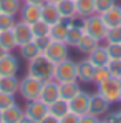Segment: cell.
Listing matches in <instances>:
<instances>
[{
  "label": "cell",
  "instance_id": "6da1fadb",
  "mask_svg": "<svg viewBox=\"0 0 121 123\" xmlns=\"http://www.w3.org/2000/svg\"><path fill=\"white\" fill-rule=\"evenodd\" d=\"M53 72H55V63L50 58H46L43 53H41L40 57H37V58L28 62L27 73L32 75V77H35V78H38V80H41V82L52 80L53 78Z\"/></svg>",
  "mask_w": 121,
  "mask_h": 123
},
{
  "label": "cell",
  "instance_id": "5bb4252c",
  "mask_svg": "<svg viewBox=\"0 0 121 123\" xmlns=\"http://www.w3.org/2000/svg\"><path fill=\"white\" fill-rule=\"evenodd\" d=\"M2 118L3 123H20V122H27L25 120V111L22 110L17 103H13L12 106L2 110Z\"/></svg>",
  "mask_w": 121,
  "mask_h": 123
},
{
  "label": "cell",
  "instance_id": "ffe728a7",
  "mask_svg": "<svg viewBox=\"0 0 121 123\" xmlns=\"http://www.w3.org/2000/svg\"><path fill=\"white\" fill-rule=\"evenodd\" d=\"M48 111H50V113L58 120V123H60L61 117H65V115L70 111V102L65 100V98H58V100H55L52 105H48Z\"/></svg>",
  "mask_w": 121,
  "mask_h": 123
},
{
  "label": "cell",
  "instance_id": "1f68e13d",
  "mask_svg": "<svg viewBox=\"0 0 121 123\" xmlns=\"http://www.w3.org/2000/svg\"><path fill=\"white\" fill-rule=\"evenodd\" d=\"M104 40H106V43H121V27L108 28Z\"/></svg>",
  "mask_w": 121,
  "mask_h": 123
},
{
  "label": "cell",
  "instance_id": "5b68a950",
  "mask_svg": "<svg viewBox=\"0 0 121 123\" xmlns=\"http://www.w3.org/2000/svg\"><path fill=\"white\" fill-rule=\"evenodd\" d=\"M53 80L58 83L63 82H76L78 80V70H76V63L73 60H65L55 63V72H53Z\"/></svg>",
  "mask_w": 121,
  "mask_h": 123
},
{
  "label": "cell",
  "instance_id": "e0dca14e",
  "mask_svg": "<svg viewBox=\"0 0 121 123\" xmlns=\"http://www.w3.org/2000/svg\"><path fill=\"white\" fill-rule=\"evenodd\" d=\"M76 70H78V80L83 83H91L93 82V73H95V65L88 60H81L76 63Z\"/></svg>",
  "mask_w": 121,
  "mask_h": 123
},
{
  "label": "cell",
  "instance_id": "ac0fdd59",
  "mask_svg": "<svg viewBox=\"0 0 121 123\" xmlns=\"http://www.w3.org/2000/svg\"><path fill=\"white\" fill-rule=\"evenodd\" d=\"M41 20H45L46 23L53 25V23H58L61 20L60 12L57 8V3H52V2H46L45 5H41Z\"/></svg>",
  "mask_w": 121,
  "mask_h": 123
},
{
  "label": "cell",
  "instance_id": "b9f144b4",
  "mask_svg": "<svg viewBox=\"0 0 121 123\" xmlns=\"http://www.w3.org/2000/svg\"><path fill=\"white\" fill-rule=\"evenodd\" d=\"M43 123H58V120H57V118H55V117H53L50 111H48V115L43 118Z\"/></svg>",
  "mask_w": 121,
  "mask_h": 123
},
{
  "label": "cell",
  "instance_id": "74e56055",
  "mask_svg": "<svg viewBox=\"0 0 121 123\" xmlns=\"http://www.w3.org/2000/svg\"><path fill=\"white\" fill-rule=\"evenodd\" d=\"M60 123H81V115H78V113H75V111H68L65 117H61Z\"/></svg>",
  "mask_w": 121,
  "mask_h": 123
},
{
  "label": "cell",
  "instance_id": "f1b7e54d",
  "mask_svg": "<svg viewBox=\"0 0 121 123\" xmlns=\"http://www.w3.org/2000/svg\"><path fill=\"white\" fill-rule=\"evenodd\" d=\"M22 8V0H0V12L8 15H18Z\"/></svg>",
  "mask_w": 121,
  "mask_h": 123
},
{
  "label": "cell",
  "instance_id": "484cf974",
  "mask_svg": "<svg viewBox=\"0 0 121 123\" xmlns=\"http://www.w3.org/2000/svg\"><path fill=\"white\" fill-rule=\"evenodd\" d=\"M100 45V42L96 40V38H93L91 35H88V33H85L83 37H81V40L76 43V50L81 52V53H85V55H88V53H91L96 47Z\"/></svg>",
  "mask_w": 121,
  "mask_h": 123
},
{
  "label": "cell",
  "instance_id": "8d00e7d4",
  "mask_svg": "<svg viewBox=\"0 0 121 123\" xmlns=\"http://www.w3.org/2000/svg\"><path fill=\"white\" fill-rule=\"evenodd\" d=\"M108 70H109V75L111 77H121V60H109L106 63Z\"/></svg>",
  "mask_w": 121,
  "mask_h": 123
},
{
  "label": "cell",
  "instance_id": "4fadbf2b",
  "mask_svg": "<svg viewBox=\"0 0 121 123\" xmlns=\"http://www.w3.org/2000/svg\"><path fill=\"white\" fill-rule=\"evenodd\" d=\"M88 111L93 113V115H96V117L100 118V117L106 115V113L109 111V103L106 102L100 93H95V95H91V98H90V110H88Z\"/></svg>",
  "mask_w": 121,
  "mask_h": 123
},
{
  "label": "cell",
  "instance_id": "7dc6e473",
  "mask_svg": "<svg viewBox=\"0 0 121 123\" xmlns=\"http://www.w3.org/2000/svg\"><path fill=\"white\" fill-rule=\"evenodd\" d=\"M120 102H121V95H120Z\"/></svg>",
  "mask_w": 121,
  "mask_h": 123
},
{
  "label": "cell",
  "instance_id": "9c48e42d",
  "mask_svg": "<svg viewBox=\"0 0 121 123\" xmlns=\"http://www.w3.org/2000/svg\"><path fill=\"white\" fill-rule=\"evenodd\" d=\"M13 33H15V40H17V45L22 47L25 45L27 42H32L35 37H33V32H32V25L30 23H25V22H15L13 25Z\"/></svg>",
  "mask_w": 121,
  "mask_h": 123
},
{
  "label": "cell",
  "instance_id": "30bf717a",
  "mask_svg": "<svg viewBox=\"0 0 121 123\" xmlns=\"http://www.w3.org/2000/svg\"><path fill=\"white\" fill-rule=\"evenodd\" d=\"M41 18V7L40 5H33V3H28L25 2L20 8V20L25 23H35Z\"/></svg>",
  "mask_w": 121,
  "mask_h": 123
},
{
  "label": "cell",
  "instance_id": "9a60e30c",
  "mask_svg": "<svg viewBox=\"0 0 121 123\" xmlns=\"http://www.w3.org/2000/svg\"><path fill=\"white\" fill-rule=\"evenodd\" d=\"M71 23H73V20H65V18H61L58 23H53L50 27V37H52V40L65 42L66 40V33H68V27Z\"/></svg>",
  "mask_w": 121,
  "mask_h": 123
},
{
  "label": "cell",
  "instance_id": "c3c4849f",
  "mask_svg": "<svg viewBox=\"0 0 121 123\" xmlns=\"http://www.w3.org/2000/svg\"><path fill=\"white\" fill-rule=\"evenodd\" d=\"M22 2H23V0H22Z\"/></svg>",
  "mask_w": 121,
  "mask_h": 123
},
{
  "label": "cell",
  "instance_id": "603a6c76",
  "mask_svg": "<svg viewBox=\"0 0 121 123\" xmlns=\"http://www.w3.org/2000/svg\"><path fill=\"white\" fill-rule=\"evenodd\" d=\"M83 35H85L83 25L71 23V25L68 27V33H66V40H65V43H66L68 47H76V43L81 40Z\"/></svg>",
  "mask_w": 121,
  "mask_h": 123
},
{
  "label": "cell",
  "instance_id": "f546056e",
  "mask_svg": "<svg viewBox=\"0 0 121 123\" xmlns=\"http://www.w3.org/2000/svg\"><path fill=\"white\" fill-rule=\"evenodd\" d=\"M50 23H46L45 20H38L35 23H32V32H33V37H45V35H50Z\"/></svg>",
  "mask_w": 121,
  "mask_h": 123
},
{
  "label": "cell",
  "instance_id": "ee69618b",
  "mask_svg": "<svg viewBox=\"0 0 121 123\" xmlns=\"http://www.w3.org/2000/svg\"><path fill=\"white\" fill-rule=\"evenodd\" d=\"M5 53H8V50H5V48H3V47L0 45V57H3Z\"/></svg>",
  "mask_w": 121,
  "mask_h": 123
},
{
  "label": "cell",
  "instance_id": "ab89813d",
  "mask_svg": "<svg viewBox=\"0 0 121 123\" xmlns=\"http://www.w3.org/2000/svg\"><path fill=\"white\" fill-rule=\"evenodd\" d=\"M93 122H98V117L96 115H93L90 111H86L85 115H81V123H93Z\"/></svg>",
  "mask_w": 121,
  "mask_h": 123
},
{
  "label": "cell",
  "instance_id": "836d02e7",
  "mask_svg": "<svg viewBox=\"0 0 121 123\" xmlns=\"http://www.w3.org/2000/svg\"><path fill=\"white\" fill-rule=\"evenodd\" d=\"M109 60H121V43H106Z\"/></svg>",
  "mask_w": 121,
  "mask_h": 123
},
{
  "label": "cell",
  "instance_id": "7bdbcfd3",
  "mask_svg": "<svg viewBox=\"0 0 121 123\" xmlns=\"http://www.w3.org/2000/svg\"><path fill=\"white\" fill-rule=\"evenodd\" d=\"M23 2H28V3H33V5H45L48 0H23Z\"/></svg>",
  "mask_w": 121,
  "mask_h": 123
},
{
  "label": "cell",
  "instance_id": "f35d334b",
  "mask_svg": "<svg viewBox=\"0 0 121 123\" xmlns=\"http://www.w3.org/2000/svg\"><path fill=\"white\" fill-rule=\"evenodd\" d=\"M33 42L38 45V48L41 50V53H43V52H45V48L52 43V37H50V35H45V37H35Z\"/></svg>",
  "mask_w": 121,
  "mask_h": 123
},
{
  "label": "cell",
  "instance_id": "8fae6325",
  "mask_svg": "<svg viewBox=\"0 0 121 123\" xmlns=\"http://www.w3.org/2000/svg\"><path fill=\"white\" fill-rule=\"evenodd\" d=\"M60 98V92H58V82H55L53 78L52 80H46L43 82L41 86V93H40V100L45 102L46 105H52L55 100Z\"/></svg>",
  "mask_w": 121,
  "mask_h": 123
},
{
  "label": "cell",
  "instance_id": "ba28073f",
  "mask_svg": "<svg viewBox=\"0 0 121 123\" xmlns=\"http://www.w3.org/2000/svg\"><path fill=\"white\" fill-rule=\"evenodd\" d=\"M90 98H91L90 93L80 90V92L70 100V110L75 111V113H78V115H85V113L90 110Z\"/></svg>",
  "mask_w": 121,
  "mask_h": 123
},
{
  "label": "cell",
  "instance_id": "8992f818",
  "mask_svg": "<svg viewBox=\"0 0 121 123\" xmlns=\"http://www.w3.org/2000/svg\"><path fill=\"white\" fill-rule=\"evenodd\" d=\"M25 111V120L30 123H43V118L48 115V105L41 102L40 98L27 102V108Z\"/></svg>",
  "mask_w": 121,
  "mask_h": 123
},
{
  "label": "cell",
  "instance_id": "d590c367",
  "mask_svg": "<svg viewBox=\"0 0 121 123\" xmlns=\"http://www.w3.org/2000/svg\"><path fill=\"white\" fill-rule=\"evenodd\" d=\"M13 103H15V95L0 92V110H5V108L12 106Z\"/></svg>",
  "mask_w": 121,
  "mask_h": 123
},
{
  "label": "cell",
  "instance_id": "e575fe53",
  "mask_svg": "<svg viewBox=\"0 0 121 123\" xmlns=\"http://www.w3.org/2000/svg\"><path fill=\"white\" fill-rule=\"evenodd\" d=\"M95 3H96V13H104V12H108L109 8H113L115 5H116V0H95Z\"/></svg>",
  "mask_w": 121,
  "mask_h": 123
},
{
  "label": "cell",
  "instance_id": "60d3db41",
  "mask_svg": "<svg viewBox=\"0 0 121 123\" xmlns=\"http://www.w3.org/2000/svg\"><path fill=\"white\" fill-rule=\"evenodd\" d=\"M108 122H113V123H121V110L120 111H116V113H113L109 118H108Z\"/></svg>",
  "mask_w": 121,
  "mask_h": 123
},
{
  "label": "cell",
  "instance_id": "cb8c5ba5",
  "mask_svg": "<svg viewBox=\"0 0 121 123\" xmlns=\"http://www.w3.org/2000/svg\"><path fill=\"white\" fill-rule=\"evenodd\" d=\"M20 48V57L23 58V60L30 62L33 60V58H37V57H40L41 55V50L38 48V45L35 43V42H27L25 45H22V47H18Z\"/></svg>",
  "mask_w": 121,
  "mask_h": 123
},
{
  "label": "cell",
  "instance_id": "7402d4cb",
  "mask_svg": "<svg viewBox=\"0 0 121 123\" xmlns=\"http://www.w3.org/2000/svg\"><path fill=\"white\" fill-rule=\"evenodd\" d=\"M58 92H60V98H65V100H71L78 92H80V85H78V80L76 82H63L58 83Z\"/></svg>",
  "mask_w": 121,
  "mask_h": 123
},
{
  "label": "cell",
  "instance_id": "d4e9b609",
  "mask_svg": "<svg viewBox=\"0 0 121 123\" xmlns=\"http://www.w3.org/2000/svg\"><path fill=\"white\" fill-rule=\"evenodd\" d=\"M76 2V15L85 18L93 13H96V3L95 0H75Z\"/></svg>",
  "mask_w": 121,
  "mask_h": 123
},
{
  "label": "cell",
  "instance_id": "2e32d148",
  "mask_svg": "<svg viewBox=\"0 0 121 123\" xmlns=\"http://www.w3.org/2000/svg\"><path fill=\"white\" fill-rule=\"evenodd\" d=\"M57 8L60 12V17L65 20H75L76 15V2L75 0H60L57 3Z\"/></svg>",
  "mask_w": 121,
  "mask_h": 123
},
{
  "label": "cell",
  "instance_id": "4316f807",
  "mask_svg": "<svg viewBox=\"0 0 121 123\" xmlns=\"http://www.w3.org/2000/svg\"><path fill=\"white\" fill-rule=\"evenodd\" d=\"M18 83H20V80L17 78V75L0 77V92H5V93H12V95H15V93L18 92Z\"/></svg>",
  "mask_w": 121,
  "mask_h": 123
},
{
  "label": "cell",
  "instance_id": "bcb514c9",
  "mask_svg": "<svg viewBox=\"0 0 121 123\" xmlns=\"http://www.w3.org/2000/svg\"><path fill=\"white\" fill-rule=\"evenodd\" d=\"M0 123H3V118H2V110H0Z\"/></svg>",
  "mask_w": 121,
  "mask_h": 123
},
{
  "label": "cell",
  "instance_id": "3957f363",
  "mask_svg": "<svg viewBox=\"0 0 121 123\" xmlns=\"http://www.w3.org/2000/svg\"><path fill=\"white\" fill-rule=\"evenodd\" d=\"M41 86H43L41 80H38V78H35V77L27 73L20 80V83H18V93L22 95V98L25 102H32V100L40 98Z\"/></svg>",
  "mask_w": 121,
  "mask_h": 123
},
{
  "label": "cell",
  "instance_id": "d6986e66",
  "mask_svg": "<svg viewBox=\"0 0 121 123\" xmlns=\"http://www.w3.org/2000/svg\"><path fill=\"white\" fill-rule=\"evenodd\" d=\"M101 18L104 22V25L108 28H113V27H121V7L115 5L113 8H109L108 12L101 13Z\"/></svg>",
  "mask_w": 121,
  "mask_h": 123
},
{
  "label": "cell",
  "instance_id": "44dd1931",
  "mask_svg": "<svg viewBox=\"0 0 121 123\" xmlns=\"http://www.w3.org/2000/svg\"><path fill=\"white\" fill-rule=\"evenodd\" d=\"M88 57V60L91 62L95 67H100V65H106L108 62H109V55H108V50H106V47H101L98 45L91 53H88L86 55Z\"/></svg>",
  "mask_w": 121,
  "mask_h": 123
},
{
  "label": "cell",
  "instance_id": "277c9868",
  "mask_svg": "<svg viewBox=\"0 0 121 123\" xmlns=\"http://www.w3.org/2000/svg\"><path fill=\"white\" fill-rule=\"evenodd\" d=\"M81 25H83L85 33L91 35L93 38H96L98 42H103L106 38L108 27L104 25V22H103L100 13H93V15H90V17H85Z\"/></svg>",
  "mask_w": 121,
  "mask_h": 123
},
{
  "label": "cell",
  "instance_id": "f6af8a7d",
  "mask_svg": "<svg viewBox=\"0 0 121 123\" xmlns=\"http://www.w3.org/2000/svg\"><path fill=\"white\" fill-rule=\"evenodd\" d=\"M48 2H52V3H58L60 0H48Z\"/></svg>",
  "mask_w": 121,
  "mask_h": 123
},
{
  "label": "cell",
  "instance_id": "4dcf8cb0",
  "mask_svg": "<svg viewBox=\"0 0 121 123\" xmlns=\"http://www.w3.org/2000/svg\"><path fill=\"white\" fill-rule=\"evenodd\" d=\"M111 77L109 75V70L106 65H100V67H95V73H93V83H100L104 78Z\"/></svg>",
  "mask_w": 121,
  "mask_h": 123
},
{
  "label": "cell",
  "instance_id": "7c38bea8",
  "mask_svg": "<svg viewBox=\"0 0 121 123\" xmlns=\"http://www.w3.org/2000/svg\"><path fill=\"white\" fill-rule=\"evenodd\" d=\"M18 72V60L15 55L10 52L0 57V77H8V75H17Z\"/></svg>",
  "mask_w": 121,
  "mask_h": 123
},
{
  "label": "cell",
  "instance_id": "52a82bcc",
  "mask_svg": "<svg viewBox=\"0 0 121 123\" xmlns=\"http://www.w3.org/2000/svg\"><path fill=\"white\" fill-rule=\"evenodd\" d=\"M43 55L46 58L53 62V63H58V62L68 58V45L65 42H57V40H52V43L45 48Z\"/></svg>",
  "mask_w": 121,
  "mask_h": 123
},
{
  "label": "cell",
  "instance_id": "7a4b0ae2",
  "mask_svg": "<svg viewBox=\"0 0 121 123\" xmlns=\"http://www.w3.org/2000/svg\"><path fill=\"white\" fill-rule=\"evenodd\" d=\"M98 86V93L109 103H116L120 102V95H121V80L118 77H108L103 82L96 83Z\"/></svg>",
  "mask_w": 121,
  "mask_h": 123
},
{
  "label": "cell",
  "instance_id": "d6a6232c",
  "mask_svg": "<svg viewBox=\"0 0 121 123\" xmlns=\"http://www.w3.org/2000/svg\"><path fill=\"white\" fill-rule=\"evenodd\" d=\"M15 25V17L0 12V30H10Z\"/></svg>",
  "mask_w": 121,
  "mask_h": 123
},
{
  "label": "cell",
  "instance_id": "83f0119b",
  "mask_svg": "<svg viewBox=\"0 0 121 123\" xmlns=\"http://www.w3.org/2000/svg\"><path fill=\"white\" fill-rule=\"evenodd\" d=\"M0 45L5 50H8V52H12L13 48L18 47L17 45V40H15L13 28H10V30H0Z\"/></svg>",
  "mask_w": 121,
  "mask_h": 123
}]
</instances>
